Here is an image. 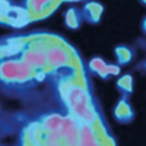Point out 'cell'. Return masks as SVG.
Instances as JSON below:
<instances>
[{
	"label": "cell",
	"instance_id": "6da1fadb",
	"mask_svg": "<svg viewBox=\"0 0 146 146\" xmlns=\"http://www.w3.org/2000/svg\"><path fill=\"white\" fill-rule=\"evenodd\" d=\"M67 102L78 119L86 123L95 120V112L89 100V95L81 86H70L67 91Z\"/></svg>",
	"mask_w": 146,
	"mask_h": 146
},
{
	"label": "cell",
	"instance_id": "7a4b0ae2",
	"mask_svg": "<svg viewBox=\"0 0 146 146\" xmlns=\"http://www.w3.org/2000/svg\"><path fill=\"white\" fill-rule=\"evenodd\" d=\"M0 76L7 81H25L31 77V67L25 61H4L0 65Z\"/></svg>",
	"mask_w": 146,
	"mask_h": 146
},
{
	"label": "cell",
	"instance_id": "3957f363",
	"mask_svg": "<svg viewBox=\"0 0 146 146\" xmlns=\"http://www.w3.org/2000/svg\"><path fill=\"white\" fill-rule=\"evenodd\" d=\"M59 134L64 137L65 142L69 146H76V143L78 142L80 134H78V131H77V125L74 123V120L70 117L63 119Z\"/></svg>",
	"mask_w": 146,
	"mask_h": 146
},
{
	"label": "cell",
	"instance_id": "277c9868",
	"mask_svg": "<svg viewBox=\"0 0 146 146\" xmlns=\"http://www.w3.org/2000/svg\"><path fill=\"white\" fill-rule=\"evenodd\" d=\"M22 61H25L31 68H40L47 64V56H46V52L42 50L31 48L24 54Z\"/></svg>",
	"mask_w": 146,
	"mask_h": 146
},
{
	"label": "cell",
	"instance_id": "5b68a950",
	"mask_svg": "<svg viewBox=\"0 0 146 146\" xmlns=\"http://www.w3.org/2000/svg\"><path fill=\"white\" fill-rule=\"evenodd\" d=\"M46 56H47V63H50L54 67H61L65 65L69 60L68 52L64 48L59 47V46H54L51 48L46 51Z\"/></svg>",
	"mask_w": 146,
	"mask_h": 146
},
{
	"label": "cell",
	"instance_id": "8992f818",
	"mask_svg": "<svg viewBox=\"0 0 146 146\" xmlns=\"http://www.w3.org/2000/svg\"><path fill=\"white\" fill-rule=\"evenodd\" d=\"M78 141L81 142V146H100L97 142V138L94 136V132L89 125H84L80 131V138Z\"/></svg>",
	"mask_w": 146,
	"mask_h": 146
},
{
	"label": "cell",
	"instance_id": "52a82bcc",
	"mask_svg": "<svg viewBox=\"0 0 146 146\" xmlns=\"http://www.w3.org/2000/svg\"><path fill=\"white\" fill-rule=\"evenodd\" d=\"M61 123H63V117H61V116L52 115L46 120V127H47V129H48L51 133H59Z\"/></svg>",
	"mask_w": 146,
	"mask_h": 146
},
{
	"label": "cell",
	"instance_id": "ba28073f",
	"mask_svg": "<svg viewBox=\"0 0 146 146\" xmlns=\"http://www.w3.org/2000/svg\"><path fill=\"white\" fill-rule=\"evenodd\" d=\"M51 1L52 0H29V7L34 13H40L51 4Z\"/></svg>",
	"mask_w": 146,
	"mask_h": 146
},
{
	"label": "cell",
	"instance_id": "9c48e42d",
	"mask_svg": "<svg viewBox=\"0 0 146 146\" xmlns=\"http://www.w3.org/2000/svg\"><path fill=\"white\" fill-rule=\"evenodd\" d=\"M20 50H21V43H9V44H7L5 47L1 48V52H3V55L9 56V55H13L16 52H18Z\"/></svg>",
	"mask_w": 146,
	"mask_h": 146
},
{
	"label": "cell",
	"instance_id": "30bf717a",
	"mask_svg": "<svg viewBox=\"0 0 146 146\" xmlns=\"http://www.w3.org/2000/svg\"><path fill=\"white\" fill-rule=\"evenodd\" d=\"M91 68H94L95 70L102 72V73L107 72V65L102 60H99V59H95V60L91 61Z\"/></svg>",
	"mask_w": 146,
	"mask_h": 146
}]
</instances>
